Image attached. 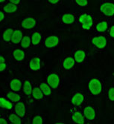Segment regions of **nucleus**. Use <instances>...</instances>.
Masks as SVG:
<instances>
[{
  "mask_svg": "<svg viewBox=\"0 0 114 124\" xmlns=\"http://www.w3.org/2000/svg\"><path fill=\"white\" fill-rule=\"evenodd\" d=\"M87 88L89 95L93 97H99L105 92V86L103 79L98 77H93L88 79Z\"/></svg>",
  "mask_w": 114,
  "mask_h": 124,
  "instance_id": "obj_1",
  "label": "nucleus"
},
{
  "mask_svg": "<svg viewBox=\"0 0 114 124\" xmlns=\"http://www.w3.org/2000/svg\"><path fill=\"white\" fill-rule=\"evenodd\" d=\"M77 22L80 24L81 28L87 31L93 30L96 23L93 15L89 12H81L78 14Z\"/></svg>",
  "mask_w": 114,
  "mask_h": 124,
  "instance_id": "obj_2",
  "label": "nucleus"
},
{
  "mask_svg": "<svg viewBox=\"0 0 114 124\" xmlns=\"http://www.w3.org/2000/svg\"><path fill=\"white\" fill-rule=\"evenodd\" d=\"M90 43L98 51H105L109 47V39L105 34L96 33L90 39Z\"/></svg>",
  "mask_w": 114,
  "mask_h": 124,
  "instance_id": "obj_3",
  "label": "nucleus"
},
{
  "mask_svg": "<svg viewBox=\"0 0 114 124\" xmlns=\"http://www.w3.org/2000/svg\"><path fill=\"white\" fill-rule=\"evenodd\" d=\"M82 110L87 123H94L99 119V110L93 104H85Z\"/></svg>",
  "mask_w": 114,
  "mask_h": 124,
  "instance_id": "obj_4",
  "label": "nucleus"
},
{
  "mask_svg": "<svg viewBox=\"0 0 114 124\" xmlns=\"http://www.w3.org/2000/svg\"><path fill=\"white\" fill-rule=\"evenodd\" d=\"M70 120L75 124H86L87 121L85 118L82 107H72L70 108Z\"/></svg>",
  "mask_w": 114,
  "mask_h": 124,
  "instance_id": "obj_5",
  "label": "nucleus"
},
{
  "mask_svg": "<svg viewBox=\"0 0 114 124\" xmlns=\"http://www.w3.org/2000/svg\"><path fill=\"white\" fill-rule=\"evenodd\" d=\"M87 94L82 91H75L70 97V104L72 107H82L86 104Z\"/></svg>",
  "mask_w": 114,
  "mask_h": 124,
  "instance_id": "obj_6",
  "label": "nucleus"
},
{
  "mask_svg": "<svg viewBox=\"0 0 114 124\" xmlns=\"http://www.w3.org/2000/svg\"><path fill=\"white\" fill-rule=\"evenodd\" d=\"M45 80L53 90H57L62 84V77L58 71H50L47 73Z\"/></svg>",
  "mask_w": 114,
  "mask_h": 124,
  "instance_id": "obj_7",
  "label": "nucleus"
},
{
  "mask_svg": "<svg viewBox=\"0 0 114 124\" xmlns=\"http://www.w3.org/2000/svg\"><path fill=\"white\" fill-rule=\"evenodd\" d=\"M99 10L105 18H114V2L111 0L102 1L99 5Z\"/></svg>",
  "mask_w": 114,
  "mask_h": 124,
  "instance_id": "obj_8",
  "label": "nucleus"
},
{
  "mask_svg": "<svg viewBox=\"0 0 114 124\" xmlns=\"http://www.w3.org/2000/svg\"><path fill=\"white\" fill-rule=\"evenodd\" d=\"M72 55L77 65L84 64L88 58V53L86 49L82 48H75L72 51Z\"/></svg>",
  "mask_w": 114,
  "mask_h": 124,
  "instance_id": "obj_9",
  "label": "nucleus"
},
{
  "mask_svg": "<svg viewBox=\"0 0 114 124\" xmlns=\"http://www.w3.org/2000/svg\"><path fill=\"white\" fill-rule=\"evenodd\" d=\"M61 43V37L58 35L52 34L49 35L43 40V45L45 48L48 50H53L59 46Z\"/></svg>",
  "mask_w": 114,
  "mask_h": 124,
  "instance_id": "obj_10",
  "label": "nucleus"
},
{
  "mask_svg": "<svg viewBox=\"0 0 114 124\" xmlns=\"http://www.w3.org/2000/svg\"><path fill=\"white\" fill-rule=\"evenodd\" d=\"M77 63L73 58L72 55H66L61 61V68L63 71H70L75 69Z\"/></svg>",
  "mask_w": 114,
  "mask_h": 124,
  "instance_id": "obj_11",
  "label": "nucleus"
},
{
  "mask_svg": "<svg viewBox=\"0 0 114 124\" xmlns=\"http://www.w3.org/2000/svg\"><path fill=\"white\" fill-rule=\"evenodd\" d=\"M110 25V22L108 19H102L95 23L93 30L96 33L106 34Z\"/></svg>",
  "mask_w": 114,
  "mask_h": 124,
  "instance_id": "obj_12",
  "label": "nucleus"
},
{
  "mask_svg": "<svg viewBox=\"0 0 114 124\" xmlns=\"http://www.w3.org/2000/svg\"><path fill=\"white\" fill-rule=\"evenodd\" d=\"M37 25V20L33 16H26L20 22V26L23 30H31L35 28Z\"/></svg>",
  "mask_w": 114,
  "mask_h": 124,
  "instance_id": "obj_13",
  "label": "nucleus"
},
{
  "mask_svg": "<svg viewBox=\"0 0 114 124\" xmlns=\"http://www.w3.org/2000/svg\"><path fill=\"white\" fill-rule=\"evenodd\" d=\"M60 20L63 25H66V26L72 25L77 22V16L74 13L66 12L61 16Z\"/></svg>",
  "mask_w": 114,
  "mask_h": 124,
  "instance_id": "obj_14",
  "label": "nucleus"
},
{
  "mask_svg": "<svg viewBox=\"0 0 114 124\" xmlns=\"http://www.w3.org/2000/svg\"><path fill=\"white\" fill-rule=\"evenodd\" d=\"M42 69V60L40 57L35 56L31 57L28 61V69L31 71L37 72Z\"/></svg>",
  "mask_w": 114,
  "mask_h": 124,
  "instance_id": "obj_15",
  "label": "nucleus"
},
{
  "mask_svg": "<svg viewBox=\"0 0 114 124\" xmlns=\"http://www.w3.org/2000/svg\"><path fill=\"white\" fill-rule=\"evenodd\" d=\"M13 111L22 119H24L27 115V106L26 103L24 101L21 100L19 102L14 103V107Z\"/></svg>",
  "mask_w": 114,
  "mask_h": 124,
  "instance_id": "obj_16",
  "label": "nucleus"
},
{
  "mask_svg": "<svg viewBox=\"0 0 114 124\" xmlns=\"http://www.w3.org/2000/svg\"><path fill=\"white\" fill-rule=\"evenodd\" d=\"M26 49L17 48L12 51V57L17 62H22L26 59Z\"/></svg>",
  "mask_w": 114,
  "mask_h": 124,
  "instance_id": "obj_17",
  "label": "nucleus"
},
{
  "mask_svg": "<svg viewBox=\"0 0 114 124\" xmlns=\"http://www.w3.org/2000/svg\"><path fill=\"white\" fill-rule=\"evenodd\" d=\"M22 83L23 81H22L18 77H14L10 80L9 83V87L10 89L16 92H22Z\"/></svg>",
  "mask_w": 114,
  "mask_h": 124,
  "instance_id": "obj_18",
  "label": "nucleus"
},
{
  "mask_svg": "<svg viewBox=\"0 0 114 124\" xmlns=\"http://www.w3.org/2000/svg\"><path fill=\"white\" fill-rule=\"evenodd\" d=\"M34 85L33 83L29 79H26V80H23V83H22V93L23 95L26 97H31V93L33 90Z\"/></svg>",
  "mask_w": 114,
  "mask_h": 124,
  "instance_id": "obj_19",
  "label": "nucleus"
},
{
  "mask_svg": "<svg viewBox=\"0 0 114 124\" xmlns=\"http://www.w3.org/2000/svg\"><path fill=\"white\" fill-rule=\"evenodd\" d=\"M31 39V43H32V46L34 47H37L40 46V44L43 42V33L39 31H35L32 32V33L30 36Z\"/></svg>",
  "mask_w": 114,
  "mask_h": 124,
  "instance_id": "obj_20",
  "label": "nucleus"
},
{
  "mask_svg": "<svg viewBox=\"0 0 114 124\" xmlns=\"http://www.w3.org/2000/svg\"><path fill=\"white\" fill-rule=\"evenodd\" d=\"M14 107V103L11 102L6 97L0 96V108L7 110V111H13Z\"/></svg>",
  "mask_w": 114,
  "mask_h": 124,
  "instance_id": "obj_21",
  "label": "nucleus"
},
{
  "mask_svg": "<svg viewBox=\"0 0 114 124\" xmlns=\"http://www.w3.org/2000/svg\"><path fill=\"white\" fill-rule=\"evenodd\" d=\"M38 86L41 89V91L43 92V93L45 95V98H48V97H49L52 96L53 89L48 84V83L46 82V80H43V81L40 82Z\"/></svg>",
  "mask_w": 114,
  "mask_h": 124,
  "instance_id": "obj_22",
  "label": "nucleus"
},
{
  "mask_svg": "<svg viewBox=\"0 0 114 124\" xmlns=\"http://www.w3.org/2000/svg\"><path fill=\"white\" fill-rule=\"evenodd\" d=\"M31 97L34 100H38V101H42L43 100L46 99L38 85L34 86L33 90H32V93H31Z\"/></svg>",
  "mask_w": 114,
  "mask_h": 124,
  "instance_id": "obj_23",
  "label": "nucleus"
},
{
  "mask_svg": "<svg viewBox=\"0 0 114 124\" xmlns=\"http://www.w3.org/2000/svg\"><path fill=\"white\" fill-rule=\"evenodd\" d=\"M5 95H6V97L8 100H10L11 102H13L14 103H16L17 102H19V101L22 100V96L19 92H14L12 90H10V91L7 92Z\"/></svg>",
  "mask_w": 114,
  "mask_h": 124,
  "instance_id": "obj_24",
  "label": "nucleus"
},
{
  "mask_svg": "<svg viewBox=\"0 0 114 124\" xmlns=\"http://www.w3.org/2000/svg\"><path fill=\"white\" fill-rule=\"evenodd\" d=\"M7 119L9 122V124H22L23 123V120H22L23 119L17 115L15 112L9 113L8 115Z\"/></svg>",
  "mask_w": 114,
  "mask_h": 124,
  "instance_id": "obj_25",
  "label": "nucleus"
},
{
  "mask_svg": "<svg viewBox=\"0 0 114 124\" xmlns=\"http://www.w3.org/2000/svg\"><path fill=\"white\" fill-rule=\"evenodd\" d=\"M22 37H23V33L21 30L19 29H14V31L13 33L12 37H11L10 42L14 45H18L20 43Z\"/></svg>",
  "mask_w": 114,
  "mask_h": 124,
  "instance_id": "obj_26",
  "label": "nucleus"
},
{
  "mask_svg": "<svg viewBox=\"0 0 114 124\" xmlns=\"http://www.w3.org/2000/svg\"><path fill=\"white\" fill-rule=\"evenodd\" d=\"M2 10H3V12L6 14H14L18 11L19 5H17L15 4H13L9 2L3 6Z\"/></svg>",
  "mask_w": 114,
  "mask_h": 124,
  "instance_id": "obj_27",
  "label": "nucleus"
},
{
  "mask_svg": "<svg viewBox=\"0 0 114 124\" xmlns=\"http://www.w3.org/2000/svg\"><path fill=\"white\" fill-rule=\"evenodd\" d=\"M14 31V29L12 28H8L5 29L2 33V40L5 42H10Z\"/></svg>",
  "mask_w": 114,
  "mask_h": 124,
  "instance_id": "obj_28",
  "label": "nucleus"
},
{
  "mask_svg": "<svg viewBox=\"0 0 114 124\" xmlns=\"http://www.w3.org/2000/svg\"><path fill=\"white\" fill-rule=\"evenodd\" d=\"M19 45H20V47L22 48H23V49H28L31 46H32L31 39L30 36H28V35L23 36V37H22Z\"/></svg>",
  "mask_w": 114,
  "mask_h": 124,
  "instance_id": "obj_29",
  "label": "nucleus"
},
{
  "mask_svg": "<svg viewBox=\"0 0 114 124\" xmlns=\"http://www.w3.org/2000/svg\"><path fill=\"white\" fill-rule=\"evenodd\" d=\"M30 123L31 124H44L45 117L41 114H36L31 117Z\"/></svg>",
  "mask_w": 114,
  "mask_h": 124,
  "instance_id": "obj_30",
  "label": "nucleus"
},
{
  "mask_svg": "<svg viewBox=\"0 0 114 124\" xmlns=\"http://www.w3.org/2000/svg\"><path fill=\"white\" fill-rule=\"evenodd\" d=\"M106 96L110 102L114 103V85H113V83L107 88Z\"/></svg>",
  "mask_w": 114,
  "mask_h": 124,
  "instance_id": "obj_31",
  "label": "nucleus"
},
{
  "mask_svg": "<svg viewBox=\"0 0 114 124\" xmlns=\"http://www.w3.org/2000/svg\"><path fill=\"white\" fill-rule=\"evenodd\" d=\"M73 2L78 7L81 8H87L88 6V5H89L88 0H73Z\"/></svg>",
  "mask_w": 114,
  "mask_h": 124,
  "instance_id": "obj_32",
  "label": "nucleus"
},
{
  "mask_svg": "<svg viewBox=\"0 0 114 124\" xmlns=\"http://www.w3.org/2000/svg\"><path fill=\"white\" fill-rule=\"evenodd\" d=\"M106 34H107L108 39H110L111 40H114V23L110 24V28H109Z\"/></svg>",
  "mask_w": 114,
  "mask_h": 124,
  "instance_id": "obj_33",
  "label": "nucleus"
},
{
  "mask_svg": "<svg viewBox=\"0 0 114 124\" xmlns=\"http://www.w3.org/2000/svg\"><path fill=\"white\" fill-rule=\"evenodd\" d=\"M62 2H63V0H47V2L52 6L60 5L62 3Z\"/></svg>",
  "mask_w": 114,
  "mask_h": 124,
  "instance_id": "obj_34",
  "label": "nucleus"
},
{
  "mask_svg": "<svg viewBox=\"0 0 114 124\" xmlns=\"http://www.w3.org/2000/svg\"><path fill=\"white\" fill-rule=\"evenodd\" d=\"M7 69H8V65H7L6 62L0 63V74L5 72Z\"/></svg>",
  "mask_w": 114,
  "mask_h": 124,
  "instance_id": "obj_35",
  "label": "nucleus"
},
{
  "mask_svg": "<svg viewBox=\"0 0 114 124\" xmlns=\"http://www.w3.org/2000/svg\"><path fill=\"white\" fill-rule=\"evenodd\" d=\"M0 124H9V122H8L7 117H5L3 116H0Z\"/></svg>",
  "mask_w": 114,
  "mask_h": 124,
  "instance_id": "obj_36",
  "label": "nucleus"
},
{
  "mask_svg": "<svg viewBox=\"0 0 114 124\" xmlns=\"http://www.w3.org/2000/svg\"><path fill=\"white\" fill-rule=\"evenodd\" d=\"M9 2L13 4H15L17 5H21V0H9Z\"/></svg>",
  "mask_w": 114,
  "mask_h": 124,
  "instance_id": "obj_37",
  "label": "nucleus"
},
{
  "mask_svg": "<svg viewBox=\"0 0 114 124\" xmlns=\"http://www.w3.org/2000/svg\"><path fill=\"white\" fill-rule=\"evenodd\" d=\"M5 13L2 12V11H0V22H2V21L5 19Z\"/></svg>",
  "mask_w": 114,
  "mask_h": 124,
  "instance_id": "obj_38",
  "label": "nucleus"
},
{
  "mask_svg": "<svg viewBox=\"0 0 114 124\" xmlns=\"http://www.w3.org/2000/svg\"><path fill=\"white\" fill-rule=\"evenodd\" d=\"M5 62H6V60H5V57H4V56H2V55L0 54V63Z\"/></svg>",
  "mask_w": 114,
  "mask_h": 124,
  "instance_id": "obj_39",
  "label": "nucleus"
},
{
  "mask_svg": "<svg viewBox=\"0 0 114 124\" xmlns=\"http://www.w3.org/2000/svg\"><path fill=\"white\" fill-rule=\"evenodd\" d=\"M54 123H55V124H64V123H65L64 121H55Z\"/></svg>",
  "mask_w": 114,
  "mask_h": 124,
  "instance_id": "obj_40",
  "label": "nucleus"
},
{
  "mask_svg": "<svg viewBox=\"0 0 114 124\" xmlns=\"http://www.w3.org/2000/svg\"><path fill=\"white\" fill-rule=\"evenodd\" d=\"M7 1V0H0V3H4Z\"/></svg>",
  "mask_w": 114,
  "mask_h": 124,
  "instance_id": "obj_41",
  "label": "nucleus"
},
{
  "mask_svg": "<svg viewBox=\"0 0 114 124\" xmlns=\"http://www.w3.org/2000/svg\"><path fill=\"white\" fill-rule=\"evenodd\" d=\"M113 85H114V80H113Z\"/></svg>",
  "mask_w": 114,
  "mask_h": 124,
  "instance_id": "obj_42",
  "label": "nucleus"
},
{
  "mask_svg": "<svg viewBox=\"0 0 114 124\" xmlns=\"http://www.w3.org/2000/svg\"><path fill=\"white\" fill-rule=\"evenodd\" d=\"M111 1H112V2H114V0H111Z\"/></svg>",
  "mask_w": 114,
  "mask_h": 124,
  "instance_id": "obj_43",
  "label": "nucleus"
},
{
  "mask_svg": "<svg viewBox=\"0 0 114 124\" xmlns=\"http://www.w3.org/2000/svg\"><path fill=\"white\" fill-rule=\"evenodd\" d=\"M113 23H114V22H113Z\"/></svg>",
  "mask_w": 114,
  "mask_h": 124,
  "instance_id": "obj_44",
  "label": "nucleus"
}]
</instances>
